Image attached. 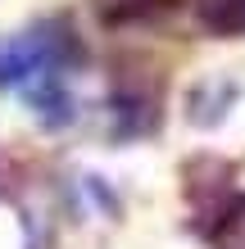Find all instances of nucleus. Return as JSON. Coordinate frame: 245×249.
<instances>
[{
	"label": "nucleus",
	"instance_id": "1",
	"mask_svg": "<svg viewBox=\"0 0 245 249\" xmlns=\"http://www.w3.org/2000/svg\"><path fill=\"white\" fill-rule=\"evenodd\" d=\"M205 23L213 32H245V0H205Z\"/></svg>",
	"mask_w": 245,
	"mask_h": 249
}]
</instances>
